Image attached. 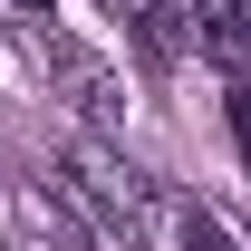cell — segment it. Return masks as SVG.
<instances>
[{
	"instance_id": "cell-2",
	"label": "cell",
	"mask_w": 251,
	"mask_h": 251,
	"mask_svg": "<svg viewBox=\"0 0 251 251\" xmlns=\"http://www.w3.org/2000/svg\"><path fill=\"white\" fill-rule=\"evenodd\" d=\"M39 58H49V77L68 87V106H77L97 135H126V97H116V77H106V68H97L68 29H49V20H39Z\"/></svg>"
},
{
	"instance_id": "cell-3",
	"label": "cell",
	"mask_w": 251,
	"mask_h": 251,
	"mask_svg": "<svg viewBox=\"0 0 251 251\" xmlns=\"http://www.w3.org/2000/svg\"><path fill=\"white\" fill-rule=\"evenodd\" d=\"M116 10L135 20V49H145L155 68H174V58L193 49V39H203V20H193L184 0H116Z\"/></svg>"
},
{
	"instance_id": "cell-1",
	"label": "cell",
	"mask_w": 251,
	"mask_h": 251,
	"mask_svg": "<svg viewBox=\"0 0 251 251\" xmlns=\"http://www.w3.org/2000/svg\"><path fill=\"white\" fill-rule=\"evenodd\" d=\"M58 203H87V213L106 222V232H126V242L155 222V184H145L116 145H68V164H58Z\"/></svg>"
},
{
	"instance_id": "cell-5",
	"label": "cell",
	"mask_w": 251,
	"mask_h": 251,
	"mask_svg": "<svg viewBox=\"0 0 251 251\" xmlns=\"http://www.w3.org/2000/svg\"><path fill=\"white\" fill-rule=\"evenodd\" d=\"M232 126H242V145H251V87H242V97H232Z\"/></svg>"
},
{
	"instance_id": "cell-4",
	"label": "cell",
	"mask_w": 251,
	"mask_h": 251,
	"mask_svg": "<svg viewBox=\"0 0 251 251\" xmlns=\"http://www.w3.org/2000/svg\"><path fill=\"white\" fill-rule=\"evenodd\" d=\"M184 251H232V232H222L203 203H184Z\"/></svg>"
},
{
	"instance_id": "cell-6",
	"label": "cell",
	"mask_w": 251,
	"mask_h": 251,
	"mask_svg": "<svg viewBox=\"0 0 251 251\" xmlns=\"http://www.w3.org/2000/svg\"><path fill=\"white\" fill-rule=\"evenodd\" d=\"M222 10H251V0H222Z\"/></svg>"
}]
</instances>
